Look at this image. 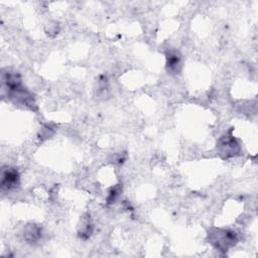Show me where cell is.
<instances>
[{"instance_id":"3","label":"cell","mask_w":258,"mask_h":258,"mask_svg":"<svg viewBox=\"0 0 258 258\" xmlns=\"http://www.w3.org/2000/svg\"><path fill=\"white\" fill-rule=\"evenodd\" d=\"M239 150L237 141L232 136H225L220 139L218 143V151L224 157H230L235 155Z\"/></svg>"},{"instance_id":"4","label":"cell","mask_w":258,"mask_h":258,"mask_svg":"<svg viewBox=\"0 0 258 258\" xmlns=\"http://www.w3.org/2000/svg\"><path fill=\"white\" fill-rule=\"evenodd\" d=\"M166 67L168 71L171 73H177L181 64L180 55L176 51H170L166 54Z\"/></svg>"},{"instance_id":"1","label":"cell","mask_w":258,"mask_h":258,"mask_svg":"<svg viewBox=\"0 0 258 258\" xmlns=\"http://www.w3.org/2000/svg\"><path fill=\"white\" fill-rule=\"evenodd\" d=\"M19 184V174L15 168L3 167L1 172V188L4 190L14 189Z\"/></svg>"},{"instance_id":"2","label":"cell","mask_w":258,"mask_h":258,"mask_svg":"<svg viewBox=\"0 0 258 258\" xmlns=\"http://www.w3.org/2000/svg\"><path fill=\"white\" fill-rule=\"evenodd\" d=\"M213 243H216L217 248L226 250L233 246L237 241L236 233L233 231H218L211 235Z\"/></svg>"},{"instance_id":"5","label":"cell","mask_w":258,"mask_h":258,"mask_svg":"<svg viewBox=\"0 0 258 258\" xmlns=\"http://www.w3.org/2000/svg\"><path fill=\"white\" fill-rule=\"evenodd\" d=\"M40 235H41L40 229L34 225L27 226L24 230V237L29 242H35L40 238Z\"/></svg>"}]
</instances>
